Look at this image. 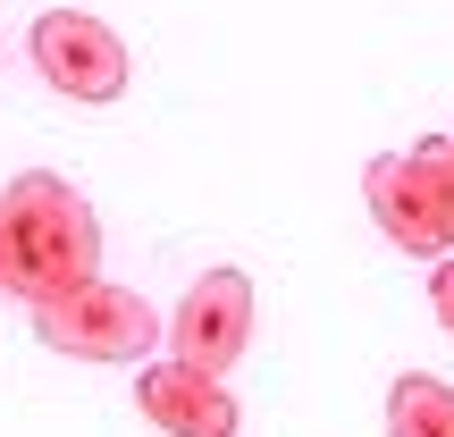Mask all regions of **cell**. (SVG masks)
<instances>
[{"label":"cell","mask_w":454,"mask_h":437,"mask_svg":"<svg viewBox=\"0 0 454 437\" xmlns=\"http://www.w3.org/2000/svg\"><path fill=\"white\" fill-rule=\"evenodd\" d=\"M101 277V219L93 202L76 194L51 168H26V177L0 185V294L9 303H51V294Z\"/></svg>","instance_id":"6da1fadb"},{"label":"cell","mask_w":454,"mask_h":437,"mask_svg":"<svg viewBox=\"0 0 454 437\" xmlns=\"http://www.w3.org/2000/svg\"><path fill=\"white\" fill-rule=\"evenodd\" d=\"M362 194H371V219L395 253H412V261L454 253V168H446L438 135L412 144V152H379L362 168Z\"/></svg>","instance_id":"7a4b0ae2"},{"label":"cell","mask_w":454,"mask_h":437,"mask_svg":"<svg viewBox=\"0 0 454 437\" xmlns=\"http://www.w3.org/2000/svg\"><path fill=\"white\" fill-rule=\"evenodd\" d=\"M34 337L67 362H144L160 354V311L135 286H110V277H84V286L34 303Z\"/></svg>","instance_id":"3957f363"},{"label":"cell","mask_w":454,"mask_h":437,"mask_svg":"<svg viewBox=\"0 0 454 437\" xmlns=\"http://www.w3.org/2000/svg\"><path fill=\"white\" fill-rule=\"evenodd\" d=\"M26 51H34V67H43L51 93L84 101V110H101V101L127 93V43H118L93 9H43L34 34H26Z\"/></svg>","instance_id":"277c9868"},{"label":"cell","mask_w":454,"mask_h":437,"mask_svg":"<svg viewBox=\"0 0 454 437\" xmlns=\"http://www.w3.org/2000/svg\"><path fill=\"white\" fill-rule=\"evenodd\" d=\"M160 328H168V354H177V362L227 378L244 362V345H253V277H244V269H202Z\"/></svg>","instance_id":"5b68a950"},{"label":"cell","mask_w":454,"mask_h":437,"mask_svg":"<svg viewBox=\"0 0 454 437\" xmlns=\"http://www.w3.org/2000/svg\"><path fill=\"white\" fill-rule=\"evenodd\" d=\"M135 412H144L160 437H236L244 429V404L236 387H227L219 371H194V362L144 354V371H135Z\"/></svg>","instance_id":"8992f818"},{"label":"cell","mask_w":454,"mask_h":437,"mask_svg":"<svg viewBox=\"0 0 454 437\" xmlns=\"http://www.w3.org/2000/svg\"><path fill=\"white\" fill-rule=\"evenodd\" d=\"M387 437H454V387L438 371H404L387 387Z\"/></svg>","instance_id":"52a82bcc"},{"label":"cell","mask_w":454,"mask_h":437,"mask_svg":"<svg viewBox=\"0 0 454 437\" xmlns=\"http://www.w3.org/2000/svg\"><path fill=\"white\" fill-rule=\"evenodd\" d=\"M429 303H438V320H446V337H454V253L429 261Z\"/></svg>","instance_id":"ba28073f"},{"label":"cell","mask_w":454,"mask_h":437,"mask_svg":"<svg viewBox=\"0 0 454 437\" xmlns=\"http://www.w3.org/2000/svg\"><path fill=\"white\" fill-rule=\"evenodd\" d=\"M446 168H454V144H446Z\"/></svg>","instance_id":"9c48e42d"}]
</instances>
